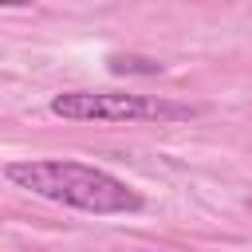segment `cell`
Listing matches in <instances>:
<instances>
[{"label": "cell", "instance_id": "obj_3", "mask_svg": "<svg viewBox=\"0 0 252 252\" xmlns=\"http://www.w3.org/2000/svg\"><path fill=\"white\" fill-rule=\"evenodd\" d=\"M106 67H110V75H161L165 71V63H158L150 55H134V51H110Z\"/></svg>", "mask_w": 252, "mask_h": 252}, {"label": "cell", "instance_id": "obj_2", "mask_svg": "<svg viewBox=\"0 0 252 252\" xmlns=\"http://www.w3.org/2000/svg\"><path fill=\"white\" fill-rule=\"evenodd\" d=\"M51 114L63 122H189L197 106L130 91H63L51 98Z\"/></svg>", "mask_w": 252, "mask_h": 252}, {"label": "cell", "instance_id": "obj_4", "mask_svg": "<svg viewBox=\"0 0 252 252\" xmlns=\"http://www.w3.org/2000/svg\"><path fill=\"white\" fill-rule=\"evenodd\" d=\"M28 4H35V0H0V8H28Z\"/></svg>", "mask_w": 252, "mask_h": 252}, {"label": "cell", "instance_id": "obj_1", "mask_svg": "<svg viewBox=\"0 0 252 252\" xmlns=\"http://www.w3.org/2000/svg\"><path fill=\"white\" fill-rule=\"evenodd\" d=\"M4 177L16 189H28L43 201L91 213V217H122V213H142L146 197L114 177L110 169L71 161V158H20L4 165Z\"/></svg>", "mask_w": 252, "mask_h": 252}]
</instances>
